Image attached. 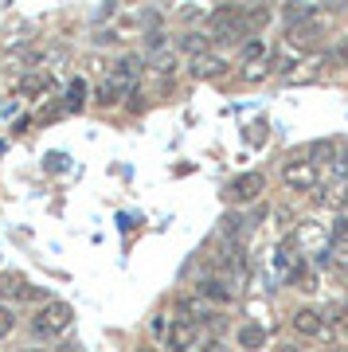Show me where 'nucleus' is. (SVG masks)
<instances>
[{"mask_svg": "<svg viewBox=\"0 0 348 352\" xmlns=\"http://www.w3.org/2000/svg\"><path fill=\"white\" fill-rule=\"evenodd\" d=\"M243 36H250L247 16H243V4L215 8L212 20H208V39H219V43H239Z\"/></svg>", "mask_w": 348, "mask_h": 352, "instance_id": "obj_1", "label": "nucleus"}, {"mask_svg": "<svg viewBox=\"0 0 348 352\" xmlns=\"http://www.w3.org/2000/svg\"><path fill=\"white\" fill-rule=\"evenodd\" d=\"M71 317L75 314H71L67 302H47L36 317H32V333H36V337H59V333H67Z\"/></svg>", "mask_w": 348, "mask_h": 352, "instance_id": "obj_2", "label": "nucleus"}, {"mask_svg": "<svg viewBox=\"0 0 348 352\" xmlns=\"http://www.w3.org/2000/svg\"><path fill=\"white\" fill-rule=\"evenodd\" d=\"M129 94H133V75H125V71H118V67H113L110 75L98 82L94 102H98V106H118V102L129 98Z\"/></svg>", "mask_w": 348, "mask_h": 352, "instance_id": "obj_3", "label": "nucleus"}, {"mask_svg": "<svg viewBox=\"0 0 348 352\" xmlns=\"http://www.w3.org/2000/svg\"><path fill=\"white\" fill-rule=\"evenodd\" d=\"M290 239L298 243V251L325 254V251H329V227H325V223H313V219H305V223H298V231H294Z\"/></svg>", "mask_w": 348, "mask_h": 352, "instance_id": "obj_4", "label": "nucleus"}, {"mask_svg": "<svg viewBox=\"0 0 348 352\" xmlns=\"http://www.w3.org/2000/svg\"><path fill=\"white\" fill-rule=\"evenodd\" d=\"M321 36H325V24H321V20H305V24H290V28H286V43H290L294 51L321 47Z\"/></svg>", "mask_w": 348, "mask_h": 352, "instance_id": "obj_5", "label": "nucleus"}, {"mask_svg": "<svg viewBox=\"0 0 348 352\" xmlns=\"http://www.w3.org/2000/svg\"><path fill=\"white\" fill-rule=\"evenodd\" d=\"M262 188H266L262 173H243V176H235V180L227 184V200L250 204V200H259V196H262Z\"/></svg>", "mask_w": 348, "mask_h": 352, "instance_id": "obj_6", "label": "nucleus"}, {"mask_svg": "<svg viewBox=\"0 0 348 352\" xmlns=\"http://www.w3.org/2000/svg\"><path fill=\"white\" fill-rule=\"evenodd\" d=\"M282 180H286V184H290L294 192H309L313 184L321 180V173H317V168H313L309 161H290L286 168H282Z\"/></svg>", "mask_w": 348, "mask_h": 352, "instance_id": "obj_7", "label": "nucleus"}, {"mask_svg": "<svg viewBox=\"0 0 348 352\" xmlns=\"http://www.w3.org/2000/svg\"><path fill=\"white\" fill-rule=\"evenodd\" d=\"M196 337H199V329L188 321V317H176L173 325L164 329V340H168V349L173 352H188L192 344H196Z\"/></svg>", "mask_w": 348, "mask_h": 352, "instance_id": "obj_8", "label": "nucleus"}, {"mask_svg": "<svg viewBox=\"0 0 348 352\" xmlns=\"http://www.w3.org/2000/svg\"><path fill=\"white\" fill-rule=\"evenodd\" d=\"M317 200H321L325 208H333V212L348 208V180H325V188L317 192Z\"/></svg>", "mask_w": 348, "mask_h": 352, "instance_id": "obj_9", "label": "nucleus"}, {"mask_svg": "<svg viewBox=\"0 0 348 352\" xmlns=\"http://www.w3.org/2000/svg\"><path fill=\"white\" fill-rule=\"evenodd\" d=\"M196 289H199V298H208V302H231L235 298V286L227 278H204Z\"/></svg>", "mask_w": 348, "mask_h": 352, "instance_id": "obj_10", "label": "nucleus"}, {"mask_svg": "<svg viewBox=\"0 0 348 352\" xmlns=\"http://www.w3.org/2000/svg\"><path fill=\"white\" fill-rule=\"evenodd\" d=\"M274 263H278V270H282V274H294V270H298L301 266V251H298V243L294 239H282L278 243V254H274Z\"/></svg>", "mask_w": 348, "mask_h": 352, "instance_id": "obj_11", "label": "nucleus"}, {"mask_svg": "<svg viewBox=\"0 0 348 352\" xmlns=\"http://www.w3.org/2000/svg\"><path fill=\"white\" fill-rule=\"evenodd\" d=\"M0 298H8V302H28V278L24 274H0Z\"/></svg>", "mask_w": 348, "mask_h": 352, "instance_id": "obj_12", "label": "nucleus"}, {"mask_svg": "<svg viewBox=\"0 0 348 352\" xmlns=\"http://www.w3.org/2000/svg\"><path fill=\"white\" fill-rule=\"evenodd\" d=\"M227 63L219 59V55H196L192 59V75L196 78H215V75H224Z\"/></svg>", "mask_w": 348, "mask_h": 352, "instance_id": "obj_13", "label": "nucleus"}, {"mask_svg": "<svg viewBox=\"0 0 348 352\" xmlns=\"http://www.w3.org/2000/svg\"><path fill=\"white\" fill-rule=\"evenodd\" d=\"M294 329H298V333H305V337H321V333H325L317 309H298V314H294Z\"/></svg>", "mask_w": 348, "mask_h": 352, "instance_id": "obj_14", "label": "nucleus"}, {"mask_svg": "<svg viewBox=\"0 0 348 352\" xmlns=\"http://www.w3.org/2000/svg\"><path fill=\"white\" fill-rule=\"evenodd\" d=\"M286 24H305V20H321V4H286Z\"/></svg>", "mask_w": 348, "mask_h": 352, "instance_id": "obj_15", "label": "nucleus"}, {"mask_svg": "<svg viewBox=\"0 0 348 352\" xmlns=\"http://www.w3.org/2000/svg\"><path fill=\"white\" fill-rule=\"evenodd\" d=\"M243 231H247V219H243V215H224V227H219V235H224L227 243H235V247H239Z\"/></svg>", "mask_w": 348, "mask_h": 352, "instance_id": "obj_16", "label": "nucleus"}, {"mask_svg": "<svg viewBox=\"0 0 348 352\" xmlns=\"http://www.w3.org/2000/svg\"><path fill=\"white\" fill-rule=\"evenodd\" d=\"M208 43H212V39L204 36V32H188V36H180V51H188L192 59H196V55H208Z\"/></svg>", "mask_w": 348, "mask_h": 352, "instance_id": "obj_17", "label": "nucleus"}, {"mask_svg": "<svg viewBox=\"0 0 348 352\" xmlns=\"http://www.w3.org/2000/svg\"><path fill=\"white\" fill-rule=\"evenodd\" d=\"M47 87H51V75H28L20 82V98H39Z\"/></svg>", "mask_w": 348, "mask_h": 352, "instance_id": "obj_18", "label": "nucleus"}, {"mask_svg": "<svg viewBox=\"0 0 348 352\" xmlns=\"http://www.w3.org/2000/svg\"><path fill=\"white\" fill-rule=\"evenodd\" d=\"M239 344H243V349H262V344H266V329L262 325H243L239 329Z\"/></svg>", "mask_w": 348, "mask_h": 352, "instance_id": "obj_19", "label": "nucleus"}, {"mask_svg": "<svg viewBox=\"0 0 348 352\" xmlns=\"http://www.w3.org/2000/svg\"><path fill=\"white\" fill-rule=\"evenodd\" d=\"M309 157H313V168H317V161H325V164H333V157H336V145L333 141H313L309 145Z\"/></svg>", "mask_w": 348, "mask_h": 352, "instance_id": "obj_20", "label": "nucleus"}, {"mask_svg": "<svg viewBox=\"0 0 348 352\" xmlns=\"http://www.w3.org/2000/svg\"><path fill=\"white\" fill-rule=\"evenodd\" d=\"M83 102H87V82L71 78V87H67V110H83Z\"/></svg>", "mask_w": 348, "mask_h": 352, "instance_id": "obj_21", "label": "nucleus"}, {"mask_svg": "<svg viewBox=\"0 0 348 352\" xmlns=\"http://www.w3.org/2000/svg\"><path fill=\"white\" fill-rule=\"evenodd\" d=\"M243 16H247L250 32H259V28H266V20H270V8H243Z\"/></svg>", "mask_w": 348, "mask_h": 352, "instance_id": "obj_22", "label": "nucleus"}, {"mask_svg": "<svg viewBox=\"0 0 348 352\" xmlns=\"http://www.w3.org/2000/svg\"><path fill=\"white\" fill-rule=\"evenodd\" d=\"M266 75H270V63H266V59L243 67V78H247V82H259V78H266Z\"/></svg>", "mask_w": 348, "mask_h": 352, "instance_id": "obj_23", "label": "nucleus"}, {"mask_svg": "<svg viewBox=\"0 0 348 352\" xmlns=\"http://www.w3.org/2000/svg\"><path fill=\"white\" fill-rule=\"evenodd\" d=\"M153 67H157L161 75H173L176 71V55L173 51H157V55H153Z\"/></svg>", "mask_w": 348, "mask_h": 352, "instance_id": "obj_24", "label": "nucleus"}, {"mask_svg": "<svg viewBox=\"0 0 348 352\" xmlns=\"http://www.w3.org/2000/svg\"><path fill=\"white\" fill-rule=\"evenodd\" d=\"M290 282H294L298 289H313V286H317V278H313V270H305V266H298V270L290 274Z\"/></svg>", "mask_w": 348, "mask_h": 352, "instance_id": "obj_25", "label": "nucleus"}, {"mask_svg": "<svg viewBox=\"0 0 348 352\" xmlns=\"http://www.w3.org/2000/svg\"><path fill=\"white\" fill-rule=\"evenodd\" d=\"M243 59H247V63H259V59H266V43H262V39H250L247 47H243Z\"/></svg>", "mask_w": 348, "mask_h": 352, "instance_id": "obj_26", "label": "nucleus"}, {"mask_svg": "<svg viewBox=\"0 0 348 352\" xmlns=\"http://www.w3.org/2000/svg\"><path fill=\"white\" fill-rule=\"evenodd\" d=\"M67 164H71L67 153H47V157H43V168H47V173H63Z\"/></svg>", "mask_w": 348, "mask_h": 352, "instance_id": "obj_27", "label": "nucleus"}, {"mask_svg": "<svg viewBox=\"0 0 348 352\" xmlns=\"http://www.w3.org/2000/svg\"><path fill=\"white\" fill-rule=\"evenodd\" d=\"M340 314H345V302H329L317 317H321V325H329V321H340Z\"/></svg>", "mask_w": 348, "mask_h": 352, "instance_id": "obj_28", "label": "nucleus"}, {"mask_svg": "<svg viewBox=\"0 0 348 352\" xmlns=\"http://www.w3.org/2000/svg\"><path fill=\"white\" fill-rule=\"evenodd\" d=\"M12 325H16L12 309H4V305H0V337H8V333H12Z\"/></svg>", "mask_w": 348, "mask_h": 352, "instance_id": "obj_29", "label": "nucleus"}, {"mask_svg": "<svg viewBox=\"0 0 348 352\" xmlns=\"http://www.w3.org/2000/svg\"><path fill=\"white\" fill-rule=\"evenodd\" d=\"M59 110H63V106H47V110L39 113V122H43V126H47V122H55V118H59Z\"/></svg>", "mask_w": 348, "mask_h": 352, "instance_id": "obj_30", "label": "nucleus"}, {"mask_svg": "<svg viewBox=\"0 0 348 352\" xmlns=\"http://www.w3.org/2000/svg\"><path fill=\"white\" fill-rule=\"evenodd\" d=\"M250 129H254V133H247V138L254 141V145H259V141H266V126H250Z\"/></svg>", "mask_w": 348, "mask_h": 352, "instance_id": "obj_31", "label": "nucleus"}, {"mask_svg": "<svg viewBox=\"0 0 348 352\" xmlns=\"http://www.w3.org/2000/svg\"><path fill=\"white\" fill-rule=\"evenodd\" d=\"M204 352H227V344H224V340H208V344H204Z\"/></svg>", "mask_w": 348, "mask_h": 352, "instance_id": "obj_32", "label": "nucleus"}, {"mask_svg": "<svg viewBox=\"0 0 348 352\" xmlns=\"http://www.w3.org/2000/svg\"><path fill=\"white\" fill-rule=\"evenodd\" d=\"M340 59H345V63H348V43H345V47H340Z\"/></svg>", "mask_w": 348, "mask_h": 352, "instance_id": "obj_33", "label": "nucleus"}, {"mask_svg": "<svg viewBox=\"0 0 348 352\" xmlns=\"http://www.w3.org/2000/svg\"><path fill=\"white\" fill-rule=\"evenodd\" d=\"M137 352H157V349H137Z\"/></svg>", "mask_w": 348, "mask_h": 352, "instance_id": "obj_34", "label": "nucleus"}, {"mask_svg": "<svg viewBox=\"0 0 348 352\" xmlns=\"http://www.w3.org/2000/svg\"><path fill=\"white\" fill-rule=\"evenodd\" d=\"M345 314H348V302H345Z\"/></svg>", "mask_w": 348, "mask_h": 352, "instance_id": "obj_35", "label": "nucleus"}, {"mask_svg": "<svg viewBox=\"0 0 348 352\" xmlns=\"http://www.w3.org/2000/svg\"><path fill=\"white\" fill-rule=\"evenodd\" d=\"M345 337H348V325H345Z\"/></svg>", "mask_w": 348, "mask_h": 352, "instance_id": "obj_36", "label": "nucleus"}]
</instances>
